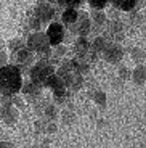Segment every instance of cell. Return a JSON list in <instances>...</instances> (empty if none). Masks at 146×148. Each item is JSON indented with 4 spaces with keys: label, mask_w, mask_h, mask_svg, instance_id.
<instances>
[{
    "label": "cell",
    "mask_w": 146,
    "mask_h": 148,
    "mask_svg": "<svg viewBox=\"0 0 146 148\" xmlns=\"http://www.w3.org/2000/svg\"><path fill=\"white\" fill-rule=\"evenodd\" d=\"M23 71L15 64H5L0 68V93L2 97H15L21 92Z\"/></svg>",
    "instance_id": "obj_1"
},
{
    "label": "cell",
    "mask_w": 146,
    "mask_h": 148,
    "mask_svg": "<svg viewBox=\"0 0 146 148\" xmlns=\"http://www.w3.org/2000/svg\"><path fill=\"white\" fill-rule=\"evenodd\" d=\"M53 74H55L53 64H50L47 60H40L39 63L31 66V82H34L39 87H44L45 82L48 81V77L53 76Z\"/></svg>",
    "instance_id": "obj_2"
},
{
    "label": "cell",
    "mask_w": 146,
    "mask_h": 148,
    "mask_svg": "<svg viewBox=\"0 0 146 148\" xmlns=\"http://www.w3.org/2000/svg\"><path fill=\"white\" fill-rule=\"evenodd\" d=\"M27 50H34L39 56H44L47 58L48 55H51L50 50V44H48V39L45 34L42 32H35L32 36H29V40H27Z\"/></svg>",
    "instance_id": "obj_3"
},
{
    "label": "cell",
    "mask_w": 146,
    "mask_h": 148,
    "mask_svg": "<svg viewBox=\"0 0 146 148\" xmlns=\"http://www.w3.org/2000/svg\"><path fill=\"white\" fill-rule=\"evenodd\" d=\"M11 61H13V64L18 66L19 69H21V68H27V69H29L32 61H34V55H32L31 50H27V48L24 47V48H19V50L13 52Z\"/></svg>",
    "instance_id": "obj_4"
},
{
    "label": "cell",
    "mask_w": 146,
    "mask_h": 148,
    "mask_svg": "<svg viewBox=\"0 0 146 148\" xmlns=\"http://www.w3.org/2000/svg\"><path fill=\"white\" fill-rule=\"evenodd\" d=\"M64 26L59 24V23H50V26H48V31H47V39H48V44L53 45V47H59V44L63 42L64 39Z\"/></svg>",
    "instance_id": "obj_5"
},
{
    "label": "cell",
    "mask_w": 146,
    "mask_h": 148,
    "mask_svg": "<svg viewBox=\"0 0 146 148\" xmlns=\"http://www.w3.org/2000/svg\"><path fill=\"white\" fill-rule=\"evenodd\" d=\"M103 55L108 61L114 63V61H119L122 58V48L116 44V42H109L106 44V47L103 48Z\"/></svg>",
    "instance_id": "obj_6"
},
{
    "label": "cell",
    "mask_w": 146,
    "mask_h": 148,
    "mask_svg": "<svg viewBox=\"0 0 146 148\" xmlns=\"http://www.w3.org/2000/svg\"><path fill=\"white\" fill-rule=\"evenodd\" d=\"M18 110H16V106H13V105H2V108H0V118L3 119V122H7V124H15L16 121H18Z\"/></svg>",
    "instance_id": "obj_7"
},
{
    "label": "cell",
    "mask_w": 146,
    "mask_h": 148,
    "mask_svg": "<svg viewBox=\"0 0 146 148\" xmlns=\"http://www.w3.org/2000/svg\"><path fill=\"white\" fill-rule=\"evenodd\" d=\"M53 11L55 10H53V7H51L50 3L42 2V3H39L35 8V18L39 19V23H45L53 16Z\"/></svg>",
    "instance_id": "obj_8"
},
{
    "label": "cell",
    "mask_w": 146,
    "mask_h": 148,
    "mask_svg": "<svg viewBox=\"0 0 146 148\" xmlns=\"http://www.w3.org/2000/svg\"><path fill=\"white\" fill-rule=\"evenodd\" d=\"M21 92L24 93L26 98H29L31 101L37 100V98H40V92H42V87H39V85H35L34 82H27V84H24L21 87Z\"/></svg>",
    "instance_id": "obj_9"
},
{
    "label": "cell",
    "mask_w": 146,
    "mask_h": 148,
    "mask_svg": "<svg viewBox=\"0 0 146 148\" xmlns=\"http://www.w3.org/2000/svg\"><path fill=\"white\" fill-rule=\"evenodd\" d=\"M63 23L64 24H68V27L72 26L74 23L77 21V18H79V13H77V10H72V8H66L64 11H63Z\"/></svg>",
    "instance_id": "obj_10"
},
{
    "label": "cell",
    "mask_w": 146,
    "mask_h": 148,
    "mask_svg": "<svg viewBox=\"0 0 146 148\" xmlns=\"http://www.w3.org/2000/svg\"><path fill=\"white\" fill-rule=\"evenodd\" d=\"M88 50H90V42L87 40V39H84V37H81L79 40L76 42V53L77 56H85L88 53Z\"/></svg>",
    "instance_id": "obj_11"
},
{
    "label": "cell",
    "mask_w": 146,
    "mask_h": 148,
    "mask_svg": "<svg viewBox=\"0 0 146 148\" xmlns=\"http://www.w3.org/2000/svg\"><path fill=\"white\" fill-rule=\"evenodd\" d=\"M138 3V2H133V0H127V2H116V7L117 8H121V10H133L135 8V5Z\"/></svg>",
    "instance_id": "obj_12"
},
{
    "label": "cell",
    "mask_w": 146,
    "mask_h": 148,
    "mask_svg": "<svg viewBox=\"0 0 146 148\" xmlns=\"http://www.w3.org/2000/svg\"><path fill=\"white\" fill-rule=\"evenodd\" d=\"M10 47H11V50H13V52H16V50H19V48H24L26 44H24V42H21L19 39H15V40L10 42Z\"/></svg>",
    "instance_id": "obj_13"
},
{
    "label": "cell",
    "mask_w": 146,
    "mask_h": 148,
    "mask_svg": "<svg viewBox=\"0 0 146 148\" xmlns=\"http://www.w3.org/2000/svg\"><path fill=\"white\" fill-rule=\"evenodd\" d=\"M143 76H145V73H143L141 66H140V69H138V71H136V73H135V81L141 84V82H143Z\"/></svg>",
    "instance_id": "obj_14"
},
{
    "label": "cell",
    "mask_w": 146,
    "mask_h": 148,
    "mask_svg": "<svg viewBox=\"0 0 146 148\" xmlns=\"http://www.w3.org/2000/svg\"><path fill=\"white\" fill-rule=\"evenodd\" d=\"M106 3H108V2H90L91 8H98V10L104 8V7H106Z\"/></svg>",
    "instance_id": "obj_15"
},
{
    "label": "cell",
    "mask_w": 146,
    "mask_h": 148,
    "mask_svg": "<svg viewBox=\"0 0 146 148\" xmlns=\"http://www.w3.org/2000/svg\"><path fill=\"white\" fill-rule=\"evenodd\" d=\"M5 61H7V55H5L3 48L0 47V68H2V66H5Z\"/></svg>",
    "instance_id": "obj_16"
},
{
    "label": "cell",
    "mask_w": 146,
    "mask_h": 148,
    "mask_svg": "<svg viewBox=\"0 0 146 148\" xmlns=\"http://www.w3.org/2000/svg\"><path fill=\"white\" fill-rule=\"evenodd\" d=\"M0 148H15V147L10 142H0Z\"/></svg>",
    "instance_id": "obj_17"
}]
</instances>
